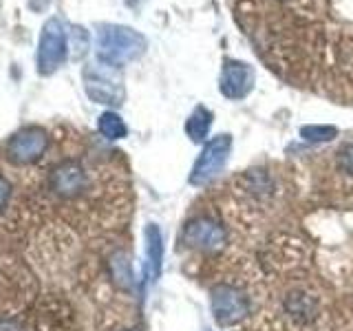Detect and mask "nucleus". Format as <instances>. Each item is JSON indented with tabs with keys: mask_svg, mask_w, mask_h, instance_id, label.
Segmentation results:
<instances>
[{
	"mask_svg": "<svg viewBox=\"0 0 353 331\" xmlns=\"http://www.w3.org/2000/svg\"><path fill=\"white\" fill-rule=\"evenodd\" d=\"M146 38L135 29L124 25H102L97 31V60L113 69H121L137 60L146 51Z\"/></svg>",
	"mask_w": 353,
	"mask_h": 331,
	"instance_id": "f257e3e1",
	"label": "nucleus"
},
{
	"mask_svg": "<svg viewBox=\"0 0 353 331\" xmlns=\"http://www.w3.org/2000/svg\"><path fill=\"white\" fill-rule=\"evenodd\" d=\"M66 53H69V40H66V31L58 18H49L44 22L38 44V73L51 75L60 69Z\"/></svg>",
	"mask_w": 353,
	"mask_h": 331,
	"instance_id": "f03ea898",
	"label": "nucleus"
},
{
	"mask_svg": "<svg viewBox=\"0 0 353 331\" xmlns=\"http://www.w3.org/2000/svg\"><path fill=\"white\" fill-rule=\"evenodd\" d=\"M210 307H212V316L216 323L230 327L248 318L250 298L245 296V292H241L239 287L221 283L212 287V292H210Z\"/></svg>",
	"mask_w": 353,
	"mask_h": 331,
	"instance_id": "7ed1b4c3",
	"label": "nucleus"
},
{
	"mask_svg": "<svg viewBox=\"0 0 353 331\" xmlns=\"http://www.w3.org/2000/svg\"><path fill=\"white\" fill-rule=\"evenodd\" d=\"M230 150H232V135H228V132H221V135L210 139L192 166L190 183L208 185L221 170H223V166L228 163V157H230Z\"/></svg>",
	"mask_w": 353,
	"mask_h": 331,
	"instance_id": "20e7f679",
	"label": "nucleus"
},
{
	"mask_svg": "<svg viewBox=\"0 0 353 331\" xmlns=\"http://www.w3.org/2000/svg\"><path fill=\"white\" fill-rule=\"evenodd\" d=\"M179 243L183 248L199 250V252H216L228 243V232L216 219L199 217L188 221L183 225Z\"/></svg>",
	"mask_w": 353,
	"mask_h": 331,
	"instance_id": "39448f33",
	"label": "nucleus"
},
{
	"mask_svg": "<svg viewBox=\"0 0 353 331\" xmlns=\"http://www.w3.org/2000/svg\"><path fill=\"white\" fill-rule=\"evenodd\" d=\"M49 148V135L38 126H27L18 130L7 143V159L14 166L36 163Z\"/></svg>",
	"mask_w": 353,
	"mask_h": 331,
	"instance_id": "423d86ee",
	"label": "nucleus"
},
{
	"mask_svg": "<svg viewBox=\"0 0 353 331\" xmlns=\"http://www.w3.org/2000/svg\"><path fill=\"white\" fill-rule=\"evenodd\" d=\"M102 64V62H99ZM106 66H93V69L84 71V88L86 95L97 104H106V106H121L124 104V86H121L119 77L110 75L104 71Z\"/></svg>",
	"mask_w": 353,
	"mask_h": 331,
	"instance_id": "0eeeda50",
	"label": "nucleus"
},
{
	"mask_svg": "<svg viewBox=\"0 0 353 331\" xmlns=\"http://www.w3.org/2000/svg\"><path fill=\"white\" fill-rule=\"evenodd\" d=\"M254 80H256V73H254V69L248 62L225 60L219 75V88L228 99L239 102V99H245L252 93Z\"/></svg>",
	"mask_w": 353,
	"mask_h": 331,
	"instance_id": "6e6552de",
	"label": "nucleus"
},
{
	"mask_svg": "<svg viewBox=\"0 0 353 331\" xmlns=\"http://www.w3.org/2000/svg\"><path fill=\"white\" fill-rule=\"evenodd\" d=\"M49 188L53 194L62 199H75L84 194L88 188V174L82 163L77 161H62L49 174Z\"/></svg>",
	"mask_w": 353,
	"mask_h": 331,
	"instance_id": "1a4fd4ad",
	"label": "nucleus"
},
{
	"mask_svg": "<svg viewBox=\"0 0 353 331\" xmlns=\"http://www.w3.org/2000/svg\"><path fill=\"white\" fill-rule=\"evenodd\" d=\"M143 241H146V272L150 283H157L161 268H163V237L159 225L148 223L143 230Z\"/></svg>",
	"mask_w": 353,
	"mask_h": 331,
	"instance_id": "9d476101",
	"label": "nucleus"
},
{
	"mask_svg": "<svg viewBox=\"0 0 353 331\" xmlns=\"http://www.w3.org/2000/svg\"><path fill=\"white\" fill-rule=\"evenodd\" d=\"M285 309L298 323H312L318 316V303L307 292H292L285 298Z\"/></svg>",
	"mask_w": 353,
	"mask_h": 331,
	"instance_id": "9b49d317",
	"label": "nucleus"
},
{
	"mask_svg": "<svg viewBox=\"0 0 353 331\" xmlns=\"http://www.w3.org/2000/svg\"><path fill=\"white\" fill-rule=\"evenodd\" d=\"M108 272L113 283L119 287V290H130L132 283H135V276H132V265H130V257L126 252H115L113 257L108 259Z\"/></svg>",
	"mask_w": 353,
	"mask_h": 331,
	"instance_id": "f8f14e48",
	"label": "nucleus"
},
{
	"mask_svg": "<svg viewBox=\"0 0 353 331\" xmlns=\"http://www.w3.org/2000/svg\"><path fill=\"white\" fill-rule=\"evenodd\" d=\"M212 119H214V115L210 113L205 106H196L192 110V115L185 121V135L190 137V141H194V143L205 141L210 126H212Z\"/></svg>",
	"mask_w": 353,
	"mask_h": 331,
	"instance_id": "ddd939ff",
	"label": "nucleus"
},
{
	"mask_svg": "<svg viewBox=\"0 0 353 331\" xmlns=\"http://www.w3.org/2000/svg\"><path fill=\"white\" fill-rule=\"evenodd\" d=\"M97 130H99V135L110 139V141L124 139L128 135L126 121L121 119L117 113H113V110H106V113L99 115V119H97Z\"/></svg>",
	"mask_w": 353,
	"mask_h": 331,
	"instance_id": "4468645a",
	"label": "nucleus"
},
{
	"mask_svg": "<svg viewBox=\"0 0 353 331\" xmlns=\"http://www.w3.org/2000/svg\"><path fill=\"white\" fill-rule=\"evenodd\" d=\"M301 135L305 141H312V143H323V141H331L338 137V128L336 126H303L301 128Z\"/></svg>",
	"mask_w": 353,
	"mask_h": 331,
	"instance_id": "2eb2a0df",
	"label": "nucleus"
},
{
	"mask_svg": "<svg viewBox=\"0 0 353 331\" xmlns=\"http://www.w3.org/2000/svg\"><path fill=\"white\" fill-rule=\"evenodd\" d=\"M88 33L82 27H73L71 36H69V51L73 58H82V55L88 51Z\"/></svg>",
	"mask_w": 353,
	"mask_h": 331,
	"instance_id": "dca6fc26",
	"label": "nucleus"
},
{
	"mask_svg": "<svg viewBox=\"0 0 353 331\" xmlns=\"http://www.w3.org/2000/svg\"><path fill=\"white\" fill-rule=\"evenodd\" d=\"M338 166H340L342 172H347V174L353 177V143H347V146L340 150V154H338Z\"/></svg>",
	"mask_w": 353,
	"mask_h": 331,
	"instance_id": "f3484780",
	"label": "nucleus"
},
{
	"mask_svg": "<svg viewBox=\"0 0 353 331\" xmlns=\"http://www.w3.org/2000/svg\"><path fill=\"white\" fill-rule=\"evenodd\" d=\"M9 199H11V183L5 179L3 174H0V210L7 205Z\"/></svg>",
	"mask_w": 353,
	"mask_h": 331,
	"instance_id": "a211bd4d",
	"label": "nucleus"
},
{
	"mask_svg": "<svg viewBox=\"0 0 353 331\" xmlns=\"http://www.w3.org/2000/svg\"><path fill=\"white\" fill-rule=\"evenodd\" d=\"M126 331H135V329H126Z\"/></svg>",
	"mask_w": 353,
	"mask_h": 331,
	"instance_id": "6ab92c4d",
	"label": "nucleus"
}]
</instances>
